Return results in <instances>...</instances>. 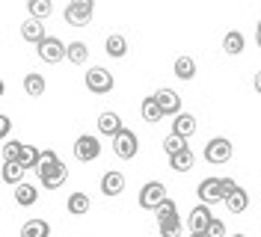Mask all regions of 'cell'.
I'll list each match as a JSON object with an SVG mask.
<instances>
[{"mask_svg":"<svg viewBox=\"0 0 261 237\" xmlns=\"http://www.w3.org/2000/svg\"><path fill=\"white\" fill-rule=\"evenodd\" d=\"M104 50H107L113 60H122V57L128 54V39H125L122 33H110L107 42H104Z\"/></svg>","mask_w":261,"mask_h":237,"instance_id":"cell-21","label":"cell"},{"mask_svg":"<svg viewBox=\"0 0 261 237\" xmlns=\"http://www.w3.org/2000/svg\"><path fill=\"white\" fill-rule=\"evenodd\" d=\"M21 163L27 166V169H39V160H42V151L36 148V145H30V142H24V148H21Z\"/></svg>","mask_w":261,"mask_h":237,"instance_id":"cell-30","label":"cell"},{"mask_svg":"<svg viewBox=\"0 0 261 237\" xmlns=\"http://www.w3.org/2000/svg\"><path fill=\"white\" fill-rule=\"evenodd\" d=\"M74 157L83 160V163L101 157V142H98V137H92V134H81V137L74 140Z\"/></svg>","mask_w":261,"mask_h":237,"instance_id":"cell-9","label":"cell"},{"mask_svg":"<svg viewBox=\"0 0 261 237\" xmlns=\"http://www.w3.org/2000/svg\"><path fill=\"white\" fill-rule=\"evenodd\" d=\"M137 151H140L137 134H134V130H128V127H122V130L113 137V154L119 160H134V157H137Z\"/></svg>","mask_w":261,"mask_h":237,"instance_id":"cell-6","label":"cell"},{"mask_svg":"<svg viewBox=\"0 0 261 237\" xmlns=\"http://www.w3.org/2000/svg\"><path fill=\"white\" fill-rule=\"evenodd\" d=\"M181 148H187V137H181V134H169L166 140H163V151L166 154H175V151H181Z\"/></svg>","mask_w":261,"mask_h":237,"instance_id":"cell-31","label":"cell"},{"mask_svg":"<svg viewBox=\"0 0 261 237\" xmlns=\"http://www.w3.org/2000/svg\"><path fill=\"white\" fill-rule=\"evenodd\" d=\"M113 86H116V80H113V74H110L107 68L92 65V68L86 71V89H89L92 95H107V92H113Z\"/></svg>","mask_w":261,"mask_h":237,"instance_id":"cell-4","label":"cell"},{"mask_svg":"<svg viewBox=\"0 0 261 237\" xmlns=\"http://www.w3.org/2000/svg\"><path fill=\"white\" fill-rule=\"evenodd\" d=\"M65 60L71 65H83L89 60V47L86 42H71V45H65Z\"/></svg>","mask_w":261,"mask_h":237,"instance_id":"cell-24","label":"cell"},{"mask_svg":"<svg viewBox=\"0 0 261 237\" xmlns=\"http://www.w3.org/2000/svg\"><path fill=\"white\" fill-rule=\"evenodd\" d=\"M24 175H27V166L21 160H3V169H0L3 184H12L15 187L18 181H24Z\"/></svg>","mask_w":261,"mask_h":237,"instance_id":"cell-14","label":"cell"},{"mask_svg":"<svg viewBox=\"0 0 261 237\" xmlns=\"http://www.w3.org/2000/svg\"><path fill=\"white\" fill-rule=\"evenodd\" d=\"M163 199H166V187H163L161 181H146L140 187V196H137V202H140L143 210H154Z\"/></svg>","mask_w":261,"mask_h":237,"instance_id":"cell-7","label":"cell"},{"mask_svg":"<svg viewBox=\"0 0 261 237\" xmlns=\"http://www.w3.org/2000/svg\"><path fill=\"white\" fill-rule=\"evenodd\" d=\"M172 71H175L178 80H193L196 77V60L193 57H178L175 65H172Z\"/></svg>","mask_w":261,"mask_h":237,"instance_id":"cell-26","label":"cell"},{"mask_svg":"<svg viewBox=\"0 0 261 237\" xmlns=\"http://www.w3.org/2000/svg\"><path fill=\"white\" fill-rule=\"evenodd\" d=\"M196 119L193 113H175V119H172V130L175 134H181V137H193L196 134Z\"/></svg>","mask_w":261,"mask_h":237,"instance_id":"cell-23","label":"cell"},{"mask_svg":"<svg viewBox=\"0 0 261 237\" xmlns=\"http://www.w3.org/2000/svg\"><path fill=\"white\" fill-rule=\"evenodd\" d=\"M45 86H48L45 77H42V74H36V71H30V74L24 77V92L30 95V98H42V95H45Z\"/></svg>","mask_w":261,"mask_h":237,"instance_id":"cell-27","label":"cell"},{"mask_svg":"<svg viewBox=\"0 0 261 237\" xmlns=\"http://www.w3.org/2000/svg\"><path fill=\"white\" fill-rule=\"evenodd\" d=\"M154 98H158V104H161L163 116H175V113H181V95L175 92V89H158L154 92Z\"/></svg>","mask_w":261,"mask_h":237,"instance_id":"cell-13","label":"cell"},{"mask_svg":"<svg viewBox=\"0 0 261 237\" xmlns=\"http://www.w3.org/2000/svg\"><path fill=\"white\" fill-rule=\"evenodd\" d=\"M50 234V225L45 220H30L21 225V237H48Z\"/></svg>","mask_w":261,"mask_h":237,"instance_id":"cell-28","label":"cell"},{"mask_svg":"<svg viewBox=\"0 0 261 237\" xmlns=\"http://www.w3.org/2000/svg\"><path fill=\"white\" fill-rule=\"evenodd\" d=\"M36 47H39V60L48 65H57L60 60H65V45L57 39V36H42L39 42H36Z\"/></svg>","mask_w":261,"mask_h":237,"instance_id":"cell-5","label":"cell"},{"mask_svg":"<svg viewBox=\"0 0 261 237\" xmlns=\"http://www.w3.org/2000/svg\"><path fill=\"white\" fill-rule=\"evenodd\" d=\"M101 193L107 196V199H116V196H122L125 193V175L110 169V172H104L101 178Z\"/></svg>","mask_w":261,"mask_h":237,"instance_id":"cell-12","label":"cell"},{"mask_svg":"<svg viewBox=\"0 0 261 237\" xmlns=\"http://www.w3.org/2000/svg\"><path fill=\"white\" fill-rule=\"evenodd\" d=\"M214 220V214H211V207L205 205H196L190 214H187V228H190V234H205L208 231V222Z\"/></svg>","mask_w":261,"mask_h":237,"instance_id":"cell-10","label":"cell"},{"mask_svg":"<svg viewBox=\"0 0 261 237\" xmlns=\"http://www.w3.org/2000/svg\"><path fill=\"white\" fill-rule=\"evenodd\" d=\"M223 234H226V225L214 217V220L208 222V231H205V237H223Z\"/></svg>","mask_w":261,"mask_h":237,"instance_id":"cell-33","label":"cell"},{"mask_svg":"<svg viewBox=\"0 0 261 237\" xmlns=\"http://www.w3.org/2000/svg\"><path fill=\"white\" fill-rule=\"evenodd\" d=\"M42 36H45V24H42V18L30 15L24 24H21V39H24V42H33V45H36Z\"/></svg>","mask_w":261,"mask_h":237,"instance_id":"cell-20","label":"cell"},{"mask_svg":"<svg viewBox=\"0 0 261 237\" xmlns=\"http://www.w3.org/2000/svg\"><path fill=\"white\" fill-rule=\"evenodd\" d=\"M3 95H6V83H3V80H0V98H3Z\"/></svg>","mask_w":261,"mask_h":237,"instance_id":"cell-38","label":"cell"},{"mask_svg":"<svg viewBox=\"0 0 261 237\" xmlns=\"http://www.w3.org/2000/svg\"><path fill=\"white\" fill-rule=\"evenodd\" d=\"M169 166H172L175 172H190L196 166V154L190 151V145L181 148V151H175V154H169Z\"/></svg>","mask_w":261,"mask_h":237,"instance_id":"cell-18","label":"cell"},{"mask_svg":"<svg viewBox=\"0 0 261 237\" xmlns=\"http://www.w3.org/2000/svg\"><path fill=\"white\" fill-rule=\"evenodd\" d=\"M223 202H226V207L231 210V214H244L246 207H249V193H246V190L238 184V187H234V190L226 196V199H223Z\"/></svg>","mask_w":261,"mask_h":237,"instance_id":"cell-16","label":"cell"},{"mask_svg":"<svg viewBox=\"0 0 261 237\" xmlns=\"http://www.w3.org/2000/svg\"><path fill=\"white\" fill-rule=\"evenodd\" d=\"M39 181H42V187L48 190H57L65 184V178H68V166H65L63 160H60V154L57 151H50V148H45L42 151V160H39Z\"/></svg>","mask_w":261,"mask_h":237,"instance_id":"cell-1","label":"cell"},{"mask_svg":"<svg viewBox=\"0 0 261 237\" xmlns=\"http://www.w3.org/2000/svg\"><path fill=\"white\" fill-rule=\"evenodd\" d=\"M246 47V39L241 30H228L226 36H223V50H226L228 57H241Z\"/></svg>","mask_w":261,"mask_h":237,"instance_id":"cell-19","label":"cell"},{"mask_svg":"<svg viewBox=\"0 0 261 237\" xmlns=\"http://www.w3.org/2000/svg\"><path fill=\"white\" fill-rule=\"evenodd\" d=\"M238 187V181H231V178H223V199H226L228 193H231V190Z\"/></svg>","mask_w":261,"mask_h":237,"instance_id":"cell-35","label":"cell"},{"mask_svg":"<svg viewBox=\"0 0 261 237\" xmlns=\"http://www.w3.org/2000/svg\"><path fill=\"white\" fill-rule=\"evenodd\" d=\"M89 196L86 193H71L68 196V202H65V207H68V214H74V217H83V214H89Z\"/></svg>","mask_w":261,"mask_h":237,"instance_id":"cell-25","label":"cell"},{"mask_svg":"<svg viewBox=\"0 0 261 237\" xmlns=\"http://www.w3.org/2000/svg\"><path fill=\"white\" fill-rule=\"evenodd\" d=\"M27 9H30L33 18H50L54 15V0H27Z\"/></svg>","mask_w":261,"mask_h":237,"instance_id":"cell-29","label":"cell"},{"mask_svg":"<svg viewBox=\"0 0 261 237\" xmlns=\"http://www.w3.org/2000/svg\"><path fill=\"white\" fill-rule=\"evenodd\" d=\"M21 148H24L21 140H6L3 142V160H18L21 157Z\"/></svg>","mask_w":261,"mask_h":237,"instance_id":"cell-32","label":"cell"},{"mask_svg":"<svg viewBox=\"0 0 261 237\" xmlns=\"http://www.w3.org/2000/svg\"><path fill=\"white\" fill-rule=\"evenodd\" d=\"M15 202L21 207H33L39 202V187L30 184V181H18L15 184Z\"/></svg>","mask_w":261,"mask_h":237,"instance_id":"cell-15","label":"cell"},{"mask_svg":"<svg viewBox=\"0 0 261 237\" xmlns=\"http://www.w3.org/2000/svg\"><path fill=\"white\" fill-rule=\"evenodd\" d=\"M92 12H95V0H68L63 18L71 27H86L92 21Z\"/></svg>","mask_w":261,"mask_h":237,"instance_id":"cell-3","label":"cell"},{"mask_svg":"<svg viewBox=\"0 0 261 237\" xmlns=\"http://www.w3.org/2000/svg\"><path fill=\"white\" fill-rule=\"evenodd\" d=\"M255 42H258V47H261V21H258V27H255Z\"/></svg>","mask_w":261,"mask_h":237,"instance_id":"cell-37","label":"cell"},{"mask_svg":"<svg viewBox=\"0 0 261 237\" xmlns=\"http://www.w3.org/2000/svg\"><path fill=\"white\" fill-rule=\"evenodd\" d=\"M9 134H12V119H9V116H3V113H0V140H6V137H9Z\"/></svg>","mask_w":261,"mask_h":237,"instance_id":"cell-34","label":"cell"},{"mask_svg":"<svg viewBox=\"0 0 261 237\" xmlns=\"http://www.w3.org/2000/svg\"><path fill=\"white\" fill-rule=\"evenodd\" d=\"M252 86H255V92L261 95V71H258V74H255V77H252Z\"/></svg>","mask_w":261,"mask_h":237,"instance_id":"cell-36","label":"cell"},{"mask_svg":"<svg viewBox=\"0 0 261 237\" xmlns=\"http://www.w3.org/2000/svg\"><path fill=\"white\" fill-rule=\"evenodd\" d=\"M196 196H199V202H205V205H217V202H223V178H205L199 190H196Z\"/></svg>","mask_w":261,"mask_h":237,"instance_id":"cell-11","label":"cell"},{"mask_svg":"<svg viewBox=\"0 0 261 237\" xmlns=\"http://www.w3.org/2000/svg\"><path fill=\"white\" fill-rule=\"evenodd\" d=\"M140 113H143V119H146V122H151V125H154V122H161V119H166L154 95H146V98H143V104H140Z\"/></svg>","mask_w":261,"mask_h":237,"instance_id":"cell-22","label":"cell"},{"mask_svg":"<svg viewBox=\"0 0 261 237\" xmlns=\"http://www.w3.org/2000/svg\"><path fill=\"white\" fill-rule=\"evenodd\" d=\"M154 214H158V228H161L163 237H178L181 231V217H178V207H175V202L166 196L161 205L154 207Z\"/></svg>","mask_w":261,"mask_h":237,"instance_id":"cell-2","label":"cell"},{"mask_svg":"<svg viewBox=\"0 0 261 237\" xmlns=\"http://www.w3.org/2000/svg\"><path fill=\"white\" fill-rule=\"evenodd\" d=\"M205 160H208L211 166L228 163V160H231V142H228L226 137H214V140H208V145H205Z\"/></svg>","mask_w":261,"mask_h":237,"instance_id":"cell-8","label":"cell"},{"mask_svg":"<svg viewBox=\"0 0 261 237\" xmlns=\"http://www.w3.org/2000/svg\"><path fill=\"white\" fill-rule=\"evenodd\" d=\"M98 130L104 134V137H116L119 130H122V119H119V113L113 110H104L98 116Z\"/></svg>","mask_w":261,"mask_h":237,"instance_id":"cell-17","label":"cell"}]
</instances>
